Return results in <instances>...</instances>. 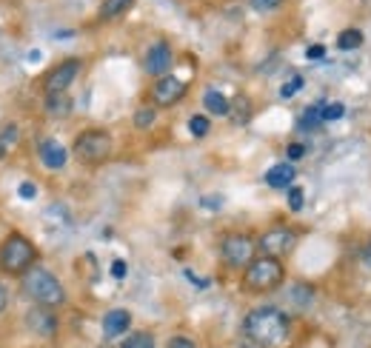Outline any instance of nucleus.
<instances>
[{"label":"nucleus","mask_w":371,"mask_h":348,"mask_svg":"<svg viewBox=\"0 0 371 348\" xmlns=\"http://www.w3.org/2000/svg\"><path fill=\"white\" fill-rule=\"evenodd\" d=\"M243 331L257 348H280L288 342V334H292V326H288V317L274 309V306H260L255 312L245 314L243 320Z\"/></svg>","instance_id":"obj_1"},{"label":"nucleus","mask_w":371,"mask_h":348,"mask_svg":"<svg viewBox=\"0 0 371 348\" xmlns=\"http://www.w3.org/2000/svg\"><path fill=\"white\" fill-rule=\"evenodd\" d=\"M129 323H132V314H129L126 309H112V312L103 317V334H106V337H120L123 331L129 328Z\"/></svg>","instance_id":"obj_14"},{"label":"nucleus","mask_w":371,"mask_h":348,"mask_svg":"<svg viewBox=\"0 0 371 348\" xmlns=\"http://www.w3.org/2000/svg\"><path fill=\"white\" fill-rule=\"evenodd\" d=\"M9 306V291H6V286L4 283H0V312H4Z\"/></svg>","instance_id":"obj_33"},{"label":"nucleus","mask_w":371,"mask_h":348,"mask_svg":"<svg viewBox=\"0 0 371 348\" xmlns=\"http://www.w3.org/2000/svg\"><path fill=\"white\" fill-rule=\"evenodd\" d=\"M189 132H191V138H205V135H209V117L194 114L189 120Z\"/></svg>","instance_id":"obj_22"},{"label":"nucleus","mask_w":371,"mask_h":348,"mask_svg":"<svg viewBox=\"0 0 371 348\" xmlns=\"http://www.w3.org/2000/svg\"><path fill=\"white\" fill-rule=\"evenodd\" d=\"M18 194H20L23 200H34V197H37V186H34V183H20Z\"/></svg>","instance_id":"obj_29"},{"label":"nucleus","mask_w":371,"mask_h":348,"mask_svg":"<svg viewBox=\"0 0 371 348\" xmlns=\"http://www.w3.org/2000/svg\"><path fill=\"white\" fill-rule=\"evenodd\" d=\"M46 114L49 117H69L72 114V100L66 92L58 95H46Z\"/></svg>","instance_id":"obj_15"},{"label":"nucleus","mask_w":371,"mask_h":348,"mask_svg":"<svg viewBox=\"0 0 371 348\" xmlns=\"http://www.w3.org/2000/svg\"><path fill=\"white\" fill-rule=\"evenodd\" d=\"M34 263V246L23 234H9L0 246V269L9 274H26Z\"/></svg>","instance_id":"obj_4"},{"label":"nucleus","mask_w":371,"mask_h":348,"mask_svg":"<svg viewBox=\"0 0 371 348\" xmlns=\"http://www.w3.org/2000/svg\"><path fill=\"white\" fill-rule=\"evenodd\" d=\"M143 66H146V72L151 77H166L169 69H172V49H169V43H163V40L151 43L149 52H146Z\"/></svg>","instance_id":"obj_10"},{"label":"nucleus","mask_w":371,"mask_h":348,"mask_svg":"<svg viewBox=\"0 0 371 348\" xmlns=\"http://www.w3.org/2000/svg\"><path fill=\"white\" fill-rule=\"evenodd\" d=\"M220 203H223V200H217V197H215V200H212V197H205V200H203L205 208H220Z\"/></svg>","instance_id":"obj_35"},{"label":"nucleus","mask_w":371,"mask_h":348,"mask_svg":"<svg viewBox=\"0 0 371 348\" xmlns=\"http://www.w3.org/2000/svg\"><path fill=\"white\" fill-rule=\"evenodd\" d=\"M154 120H157V112H154L151 106H140V109L135 112V126H137V128H151Z\"/></svg>","instance_id":"obj_21"},{"label":"nucleus","mask_w":371,"mask_h":348,"mask_svg":"<svg viewBox=\"0 0 371 348\" xmlns=\"http://www.w3.org/2000/svg\"><path fill=\"white\" fill-rule=\"evenodd\" d=\"M166 348H197V342H194L191 337L177 334V337H172V340H169V345H166Z\"/></svg>","instance_id":"obj_28"},{"label":"nucleus","mask_w":371,"mask_h":348,"mask_svg":"<svg viewBox=\"0 0 371 348\" xmlns=\"http://www.w3.org/2000/svg\"><path fill=\"white\" fill-rule=\"evenodd\" d=\"M363 263L371 269V240H368V243H365V248H363Z\"/></svg>","instance_id":"obj_34"},{"label":"nucleus","mask_w":371,"mask_h":348,"mask_svg":"<svg viewBox=\"0 0 371 348\" xmlns=\"http://www.w3.org/2000/svg\"><path fill=\"white\" fill-rule=\"evenodd\" d=\"M323 55H325V46H320V43H314V46L306 49V58H309V60H320Z\"/></svg>","instance_id":"obj_32"},{"label":"nucleus","mask_w":371,"mask_h":348,"mask_svg":"<svg viewBox=\"0 0 371 348\" xmlns=\"http://www.w3.org/2000/svg\"><path fill=\"white\" fill-rule=\"evenodd\" d=\"M203 106H205V112H209V114H217V117H226L231 112V103L220 92H215V89H209V92L203 95Z\"/></svg>","instance_id":"obj_16"},{"label":"nucleus","mask_w":371,"mask_h":348,"mask_svg":"<svg viewBox=\"0 0 371 348\" xmlns=\"http://www.w3.org/2000/svg\"><path fill=\"white\" fill-rule=\"evenodd\" d=\"M288 208L292 211L303 208V189L300 186H288Z\"/></svg>","instance_id":"obj_25"},{"label":"nucleus","mask_w":371,"mask_h":348,"mask_svg":"<svg viewBox=\"0 0 371 348\" xmlns=\"http://www.w3.org/2000/svg\"><path fill=\"white\" fill-rule=\"evenodd\" d=\"M249 6L255 12H274V9L283 6V0H249Z\"/></svg>","instance_id":"obj_26"},{"label":"nucleus","mask_w":371,"mask_h":348,"mask_svg":"<svg viewBox=\"0 0 371 348\" xmlns=\"http://www.w3.org/2000/svg\"><path fill=\"white\" fill-rule=\"evenodd\" d=\"M320 120H323L320 109H317V106H309V109L303 112V120H300V126H306V128H309V126H314V123H320Z\"/></svg>","instance_id":"obj_27"},{"label":"nucleus","mask_w":371,"mask_h":348,"mask_svg":"<svg viewBox=\"0 0 371 348\" xmlns=\"http://www.w3.org/2000/svg\"><path fill=\"white\" fill-rule=\"evenodd\" d=\"M109 154H112V135L103 132V128H86V132L77 135V140H74V157L80 163L97 166V163H106Z\"/></svg>","instance_id":"obj_5"},{"label":"nucleus","mask_w":371,"mask_h":348,"mask_svg":"<svg viewBox=\"0 0 371 348\" xmlns=\"http://www.w3.org/2000/svg\"><path fill=\"white\" fill-rule=\"evenodd\" d=\"M126 263H123V260H114V263H112V277L114 280H123V277H126Z\"/></svg>","instance_id":"obj_31"},{"label":"nucleus","mask_w":371,"mask_h":348,"mask_svg":"<svg viewBox=\"0 0 371 348\" xmlns=\"http://www.w3.org/2000/svg\"><path fill=\"white\" fill-rule=\"evenodd\" d=\"M132 4H135V0H103L100 18H103V20H114V18H120L123 12H129Z\"/></svg>","instance_id":"obj_18"},{"label":"nucleus","mask_w":371,"mask_h":348,"mask_svg":"<svg viewBox=\"0 0 371 348\" xmlns=\"http://www.w3.org/2000/svg\"><path fill=\"white\" fill-rule=\"evenodd\" d=\"M320 114H323V120H340L346 114V106L343 103H328V106L320 109Z\"/></svg>","instance_id":"obj_24"},{"label":"nucleus","mask_w":371,"mask_h":348,"mask_svg":"<svg viewBox=\"0 0 371 348\" xmlns=\"http://www.w3.org/2000/svg\"><path fill=\"white\" fill-rule=\"evenodd\" d=\"M285 154H288V160H300L306 154V146L303 143H292V146L285 149Z\"/></svg>","instance_id":"obj_30"},{"label":"nucleus","mask_w":371,"mask_h":348,"mask_svg":"<svg viewBox=\"0 0 371 348\" xmlns=\"http://www.w3.org/2000/svg\"><path fill=\"white\" fill-rule=\"evenodd\" d=\"M186 95V83L175 74H166V77H160L154 83V89H151V100L157 106H175L177 100H183Z\"/></svg>","instance_id":"obj_9"},{"label":"nucleus","mask_w":371,"mask_h":348,"mask_svg":"<svg viewBox=\"0 0 371 348\" xmlns=\"http://www.w3.org/2000/svg\"><path fill=\"white\" fill-rule=\"evenodd\" d=\"M40 160H43V166H46V168L58 171V168H63V166H66L69 154H66V149H63L58 140H43V143H40Z\"/></svg>","instance_id":"obj_12"},{"label":"nucleus","mask_w":371,"mask_h":348,"mask_svg":"<svg viewBox=\"0 0 371 348\" xmlns=\"http://www.w3.org/2000/svg\"><path fill=\"white\" fill-rule=\"evenodd\" d=\"M26 326L40 337H52L58 331V317L52 314L49 306H34L26 312Z\"/></svg>","instance_id":"obj_11"},{"label":"nucleus","mask_w":371,"mask_h":348,"mask_svg":"<svg viewBox=\"0 0 371 348\" xmlns=\"http://www.w3.org/2000/svg\"><path fill=\"white\" fill-rule=\"evenodd\" d=\"M80 63L77 58H72V60H63L58 69H52L49 74H46V80H43V89H46V95H58V92H66L69 86H72V80L77 77V72H80Z\"/></svg>","instance_id":"obj_8"},{"label":"nucleus","mask_w":371,"mask_h":348,"mask_svg":"<svg viewBox=\"0 0 371 348\" xmlns=\"http://www.w3.org/2000/svg\"><path fill=\"white\" fill-rule=\"evenodd\" d=\"M297 246V234L292 229H269L260 240H257V248L263 254H271V257H283V254H292Z\"/></svg>","instance_id":"obj_7"},{"label":"nucleus","mask_w":371,"mask_h":348,"mask_svg":"<svg viewBox=\"0 0 371 348\" xmlns=\"http://www.w3.org/2000/svg\"><path fill=\"white\" fill-rule=\"evenodd\" d=\"M295 178H297V171H295L292 163H277V166H271L266 171V183L271 189H288V186L295 183Z\"/></svg>","instance_id":"obj_13"},{"label":"nucleus","mask_w":371,"mask_h":348,"mask_svg":"<svg viewBox=\"0 0 371 348\" xmlns=\"http://www.w3.org/2000/svg\"><path fill=\"white\" fill-rule=\"evenodd\" d=\"M18 143H20V128L15 123L0 128V157H9V152H15Z\"/></svg>","instance_id":"obj_17"},{"label":"nucleus","mask_w":371,"mask_h":348,"mask_svg":"<svg viewBox=\"0 0 371 348\" xmlns=\"http://www.w3.org/2000/svg\"><path fill=\"white\" fill-rule=\"evenodd\" d=\"M285 277V269L280 263V257H271V254H260L255 257L249 266H245V274H243V286L255 291V294H266V291H274Z\"/></svg>","instance_id":"obj_3"},{"label":"nucleus","mask_w":371,"mask_h":348,"mask_svg":"<svg viewBox=\"0 0 371 348\" xmlns=\"http://www.w3.org/2000/svg\"><path fill=\"white\" fill-rule=\"evenodd\" d=\"M23 291L32 302H37V306H49V309H58L66 302V288L60 286V280L40 269V266H32L26 274H23Z\"/></svg>","instance_id":"obj_2"},{"label":"nucleus","mask_w":371,"mask_h":348,"mask_svg":"<svg viewBox=\"0 0 371 348\" xmlns=\"http://www.w3.org/2000/svg\"><path fill=\"white\" fill-rule=\"evenodd\" d=\"M245 348H249V345H245Z\"/></svg>","instance_id":"obj_36"},{"label":"nucleus","mask_w":371,"mask_h":348,"mask_svg":"<svg viewBox=\"0 0 371 348\" xmlns=\"http://www.w3.org/2000/svg\"><path fill=\"white\" fill-rule=\"evenodd\" d=\"M297 89H303V77L300 74H295L292 80H288V83H283V89H280V98H295L297 95Z\"/></svg>","instance_id":"obj_23"},{"label":"nucleus","mask_w":371,"mask_h":348,"mask_svg":"<svg viewBox=\"0 0 371 348\" xmlns=\"http://www.w3.org/2000/svg\"><path fill=\"white\" fill-rule=\"evenodd\" d=\"M120 348H154V337L149 331H135L120 342Z\"/></svg>","instance_id":"obj_20"},{"label":"nucleus","mask_w":371,"mask_h":348,"mask_svg":"<svg viewBox=\"0 0 371 348\" xmlns=\"http://www.w3.org/2000/svg\"><path fill=\"white\" fill-rule=\"evenodd\" d=\"M255 251H257V243L249 234H226L223 243H220V257H223V263L231 266V269L249 266L255 260Z\"/></svg>","instance_id":"obj_6"},{"label":"nucleus","mask_w":371,"mask_h":348,"mask_svg":"<svg viewBox=\"0 0 371 348\" xmlns=\"http://www.w3.org/2000/svg\"><path fill=\"white\" fill-rule=\"evenodd\" d=\"M363 46V34L357 32V29H343L340 32V37H337V49H343V52H354V49H360Z\"/></svg>","instance_id":"obj_19"}]
</instances>
